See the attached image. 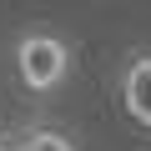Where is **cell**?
Here are the masks:
<instances>
[{
    "instance_id": "obj_1",
    "label": "cell",
    "mask_w": 151,
    "mask_h": 151,
    "mask_svg": "<svg viewBox=\"0 0 151 151\" xmlns=\"http://www.w3.org/2000/svg\"><path fill=\"white\" fill-rule=\"evenodd\" d=\"M15 76L30 96H55L76 76V45L50 25H30L15 35Z\"/></svg>"
},
{
    "instance_id": "obj_2",
    "label": "cell",
    "mask_w": 151,
    "mask_h": 151,
    "mask_svg": "<svg viewBox=\"0 0 151 151\" xmlns=\"http://www.w3.org/2000/svg\"><path fill=\"white\" fill-rule=\"evenodd\" d=\"M116 106L141 136H151V45L126 50V60L116 65Z\"/></svg>"
},
{
    "instance_id": "obj_3",
    "label": "cell",
    "mask_w": 151,
    "mask_h": 151,
    "mask_svg": "<svg viewBox=\"0 0 151 151\" xmlns=\"http://www.w3.org/2000/svg\"><path fill=\"white\" fill-rule=\"evenodd\" d=\"M10 136H15V151H81L76 131H65V126H55V121H45V116L20 121Z\"/></svg>"
},
{
    "instance_id": "obj_4",
    "label": "cell",
    "mask_w": 151,
    "mask_h": 151,
    "mask_svg": "<svg viewBox=\"0 0 151 151\" xmlns=\"http://www.w3.org/2000/svg\"><path fill=\"white\" fill-rule=\"evenodd\" d=\"M0 151H15V136L10 131H0Z\"/></svg>"
}]
</instances>
